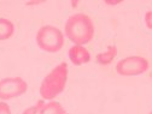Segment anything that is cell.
Here are the masks:
<instances>
[{
  "mask_svg": "<svg viewBox=\"0 0 152 114\" xmlns=\"http://www.w3.org/2000/svg\"><path fill=\"white\" fill-rule=\"evenodd\" d=\"M64 31L71 42H74L75 45L83 46L93 39L94 24L87 14L75 13L66 19Z\"/></svg>",
  "mask_w": 152,
  "mask_h": 114,
  "instance_id": "6da1fadb",
  "label": "cell"
},
{
  "mask_svg": "<svg viewBox=\"0 0 152 114\" xmlns=\"http://www.w3.org/2000/svg\"><path fill=\"white\" fill-rule=\"evenodd\" d=\"M68 72L69 69L64 61L51 70L40 85V95L44 100L52 101L64 90L68 82Z\"/></svg>",
  "mask_w": 152,
  "mask_h": 114,
  "instance_id": "7a4b0ae2",
  "label": "cell"
},
{
  "mask_svg": "<svg viewBox=\"0 0 152 114\" xmlns=\"http://www.w3.org/2000/svg\"><path fill=\"white\" fill-rule=\"evenodd\" d=\"M36 45L40 49L48 53L59 52L64 46L63 32L53 25H44L36 32Z\"/></svg>",
  "mask_w": 152,
  "mask_h": 114,
  "instance_id": "3957f363",
  "label": "cell"
},
{
  "mask_svg": "<svg viewBox=\"0 0 152 114\" xmlns=\"http://www.w3.org/2000/svg\"><path fill=\"white\" fill-rule=\"evenodd\" d=\"M148 70V61L140 55H132L120 60L116 65V71L118 74L124 77L139 76Z\"/></svg>",
  "mask_w": 152,
  "mask_h": 114,
  "instance_id": "277c9868",
  "label": "cell"
},
{
  "mask_svg": "<svg viewBox=\"0 0 152 114\" xmlns=\"http://www.w3.org/2000/svg\"><path fill=\"white\" fill-rule=\"evenodd\" d=\"M28 89L22 77H7L0 79V100H11L23 95Z\"/></svg>",
  "mask_w": 152,
  "mask_h": 114,
  "instance_id": "5b68a950",
  "label": "cell"
},
{
  "mask_svg": "<svg viewBox=\"0 0 152 114\" xmlns=\"http://www.w3.org/2000/svg\"><path fill=\"white\" fill-rule=\"evenodd\" d=\"M69 59L74 65L80 66V65H83L91 60V53L83 46L74 45L69 49Z\"/></svg>",
  "mask_w": 152,
  "mask_h": 114,
  "instance_id": "8992f818",
  "label": "cell"
},
{
  "mask_svg": "<svg viewBox=\"0 0 152 114\" xmlns=\"http://www.w3.org/2000/svg\"><path fill=\"white\" fill-rule=\"evenodd\" d=\"M117 55V47L113 46V45H110L105 52H102L99 54H97L96 59L97 61L100 64V65H109L112 63V60L115 59V56Z\"/></svg>",
  "mask_w": 152,
  "mask_h": 114,
  "instance_id": "52a82bcc",
  "label": "cell"
},
{
  "mask_svg": "<svg viewBox=\"0 0 152 114\" xmlns=\"http://www.w3.org/2000/svg\"><path fill=\"white\" fill-rule=\"evenodd\" d=\"M15 32V25L11 21L0 17V41L7 40Z\"/></svg>",
  "mask_w": 152,
  "mask_h": 114,
  "instance_id": "ba28073f",
  "label": "cell"
},
{
  "mask_svg": "<svg viewBox=\"0 0 152 114\" xmlns=\"http://www.w3.org/2000/svg\"><path fill=\"white\" fill-rule=\"evenodd\" d=\"M39 114H65V109L59 102L50 101L47 103H44Z\"/></svg>",
  "mask_w": 152,
  "mask_h": 114,
  "instance_id": "9c48e42d",
  "label": "cell"
},
{
  "mask_svg": "<svg viewBox=\"0 0 152 114\" xmlns=\"http://www.w3.org/2000/svg\"><path fill=\"white\" fill-rule=\"evenodd\" d=\"M44 103H45L44 101H37L34 106H31L28 109H26L23 112V114H39L40 110H41V108H42V106H44Z\"/></svg>",
  "mask_w": 152,
  "mask_h": 114,
  "instance_id": "30bf717a",
  "label": "cell"
},
{
  "mask_svg": "<svg viewBox=\"0 0 152 114\" xmlns=\"http://www.w3.org/2000/svg\"><path fill=\"white\" fill-rule=\"evenodd\" d=\"M0 114H12L10 106L4 101L0 102Z\"/></svg>",
  "mask_w": 152,
  "mask_h": 114,
  "instance_id": "8fae6325",
  "label": "cell"
},
{
  "mask_svg": "<svg viewBox=\"0 0 152 114\" xmlns=\"http://www.w3.org/2000/svg\"><path fill=\"white\" fill-rule=\"evenodd\" d=\"M145 24L148 29L152 30V10L146 12V14H145Z\"/></svg>",
  "mask_w": 152,
  "mask_h": 114,
  "instance_id": "7c38bea8",
  "label": "cell"
},
{
  "mask_svg": "<svg viewBox=\"0 0 152 114\" xmlns=\"http://www.w3.org/2000/svg\"><path fill=\"white\" fill-rule=\"evenodd\" d=\"M150 114H152V112H151V113H150Z\"/></svg>",
  "mask_w": 152,
  "mask_h": 114,
  "instance_id": "4fadbf2b",
  "label": "cell"
}]
</instances>
